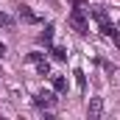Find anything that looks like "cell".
Here are the masks:
<instances>
[{
	"label": "cell",
	"instance_id": "obj_1",
	"mask_svg": "<svg viewBox=\"0 0 120 120\" xmlns=\"http://www.w3.org/2000/svg\"><path fill=\"white\" fill-rule=\"evenodd\" d=\"M90 14L95 17V22H98L101 34H103V36H109V39H112V42L120 48V31H117V25L109 20V11H106L103 6H92V8H90Z\"/></svg>",
	"mask_w": 120,
	"mask_h": 120
},
{
	"label": "cell",
	"instance_id": "obj_2",
	"mask_svg": "<svg viewBox=\"0 0 120 120\" xmlns=\"http://www.w3.org/2000/svg\"><path fill=\"white\" fill-rule=\"evenodd\" d=\"M67 22L73 25V31H75V34H81V36H87V34H90V20H87V8H84L81 3H73V11H70Z\"/></svg>",
	"mask_w": 120,
	"mask_h": 120
},
{
	"label": "cell",
	"instance_id": "obj_3",
	"mask_svg": "<svg viewBox=\"0 0 120 120\" xmlns=\"http://www.w3.org/2000/svg\"><path fill=\"white\" fill-rule=\"evenodd\" d=\"M56 103H59L56 90H42V92H36V95H34V106H36V109H45V112H50Z\"/></svg>",
	"mask_w": 120,
	"mask_h": 120
},
{
	"label": "cell",
	"instance_id": "obj_4",
	"mask_svg": "<svg viewBox=\"0 0 120 120\" xmlns=\"http://www.w3.org/2000/svg\"><path fill=\"white\" fill-rule=\"evenodd\" d=\"M28 61L36 64L39 75H50V64H48V59H45V53H28Z\"/></svg>",
	"mask_w": 120,
	"mask_h": 120
},
{
	"label": "cell",
	"instance_id": "obj_5",
	"mask_svg": "<svg viewBox=\"0 0 120 120\" xmlns=\"http://www.w3.org/2000/svg\"><path fill=\"white\" fill-rule=\"evenodd\" d=\"M17 14H20V20H22V22H28V25H39V22H42V17H39V14H34L28 6H17Z\"/></svg>",
	"mask_w": 120,
	"mask_h": 120
},
{
	"label": "cell",
	"instance_id": "obj_6",
	"mask_svg": "<svg viewBox=\"0 0 120 120\" xmlns=\"http://www.w3.org/2000/svg\"><path fill=\"white\" fill-rule=\"evenodd\" d=\"M101 112H103V98H92L90 106H87V117H90V120H98Z\"/></svg>",
	"mask_w": 120,
	"mask_h": 120
},
{
	"label": "cell",
	"instance_id": "obj_7",
	"mask_svg": "<svg viewBox=\"0 0 120 120\" xmlns=\"http://www.w3.org/2000/svg\"><path fill=\"white\" fill-rule=\"evenodd\" d=\"M39 42H42L45 48H50V42H53V25H50V22L45 25V31H42V34H39Z\"/></svg>",
	"mask_w": 120,
	"mask_h": 120
},
{
	"label": "cell",
	"instance_id": "obj_8",
	"mask_svg": "<svg viewBox=\"0 0 120 120\" xmlns=\"http://www.w3.org/2000/svg\"><path fill=\"white\" fill-rule=\"evenodd\" d=\"M50 84L56 92H67V78L64 75H50Z\"/></svg>",
	"mask_w": 120,
	"mask_h": 120
},
{
	"label": "cell",
	"instance_id": "obj_9",
	"mask_svg": "<svg viewBox=\"0 0 120 120\" xmlns=\"http://www.w3.org/2000/svg\"><path fill=\"white\" fill-rule=\"evenodd\" d=\"M0 28H14V17H11V14H6V11H0Z\"/></svg>",
	"mask_w": 120,
	"mask_h": 120
},
{
	"label": "cell",
	"instance_id": "obj_10",
	"mask_svg": "<svg viewBox=\"0 0 120 120\" xmlns=\"http://www.w3.org/2000/svg\"><path fill=\"white\" fill-rule=\"evenodd\" d=\"M73 75H75V84H78V90L84 92V90H87V75H84V70H75Z\"/></svg>",
	"mask_w": 120,
	"mask_h": 120
},
{
	"label": "cell",
	"instance_id": "obj_11",
	"mask_svg": "<svg viewBox=\"0 0 120 120\" xmlns=\"http://www.w3.org/2000/svg\"><path fill=\"white\" fill-rule=\"evenodd\" d=\"M50 53H53L56 61H64V59H67V50H64V48H50Z\"/></svg>",
	"mask_w": 120,
	"mask_h": 120
},
{
	"label": "cell",
	"instance_id": "obj_12",
	"mask_svg": "<svg viewBox=\"0 0 120 120\" xmlns=\"http://www.w3.org/2000/svg\"><path fill=\"white\" fill-rule=\"evenodd\" d=\"M3 56H6V45L0 42V61H3Z\"/></svg>",
	"mask_w": 120,
	"mask_h": 120
},
{
	"label": "cell",
	"instance_id": "obj_13",
	"mask_svg": "<svg viewBox=\"0 0 120 120\" xmlns=\"http://www.w3.org/2000/svg\"><path fill=\"white\" fill-rule=\"evenodd\" d=\"M73 3H84V0H73Z\"/></svg>",
	"mask_w": 120,
	"mask_h": 120
}]
</instances>
